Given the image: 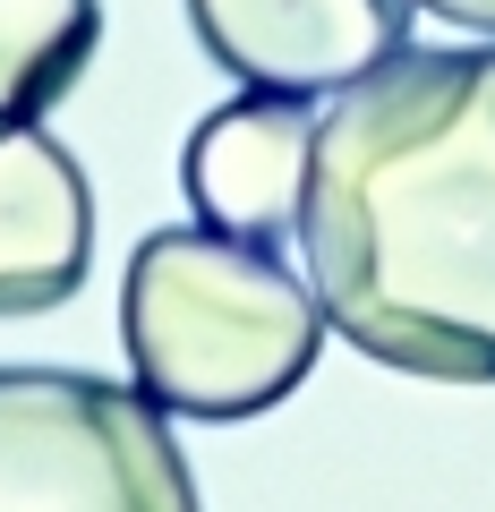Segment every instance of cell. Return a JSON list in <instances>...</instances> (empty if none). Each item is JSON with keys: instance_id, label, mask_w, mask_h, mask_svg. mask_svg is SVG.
Masks as SVG:
<instances>
[{"instance_id": "obj_1", "label": "cell", "mask_w": 495, "mask_h": 512, "mask_svg": "<svg viewBox=\"0 0 495 512\" xmlns=\"http://www.w3.org/2000/svg\"><path fill=\"white\" fill-rule=\"evenodd\" d=\"M291 239L325 325L359 359L495 384V43H402L333 94Z\"/></svg>"}, {"instance_id": "obj_2", "label": "cell", "mask_w": 495, "mask_h": 512, "mask_svg": "<svg viewBox=\"0 0 495 512\" xmlns=\"http://www.w3.org/2000/svg\"><path fill=\"white\" fill-rule=\"evenodd\" d=\"M325 308L274 248L231 231H146L120 274L129 376L163 419L239 427L308 384L325 350Z\"/></svg>"}, {"instance_id": "obj_3", "label": "cell", "mask_w": 495, "mask_h": 512, "mask_svg": "<svg viewBox=\"0 0 495 512\" xmlns=\"http://www.w3.org/2000/svg\"><path fill=\"white\" fill-rule=\"evenodd\" d=\"M0 512H197V478L137 384L0 367Z\"/></svg>"}, {"instance_id": "obj_4", "label": "cell", "mask_w": 495, "mask_h": 512, "mask_svg": "<svg viewBox=\"0 0 495 512\" xmlns=\"http://www.w3.org/2000/svg\"><path fill=\"white\" fill-rule=\"evenodd\" d=\"M410 0H188L205 60L248 94H316L359 86L410 43Z\"/></svg>"}, {"instance_id": "obj_5", "label": "cell", "mask_w": 495, "mask_h": 512, "mask_svg": "<svg viewBox=\"0 0 495 512\" xmlns=\"http://www.w3.org/2000/svg\"><path fill=\"white\" fill-rule=\"evenodd\" d=\"M308 146L316 120L308 103L291 94H248L239 86L231 103H214L180 146V188L197 205L205 231L257 239L274 248L282 231H299V197H308Z\"/></svg>"}, {"instance_id": "obj_6", "label": "cell", "mask_w": 495, "mask_h": 512, "mask_svg": "<svg viewBox=\"0 0 495 512\" xmlns=\"http://www.w3.org/2000/svg\"><path fill=\"white\" fill-rule=\"evenodd\" d=\"M94 265L86 163L43 120H0V325L69 308Z\"/></svg>"}, {"instance_id": "obj_7", "label": "cell", "mask_w": 495, "mask_h": 512, "mask_svg": "<svg viewBox=\"0 0 495 512\" xmlns=\"http://www.w3.org/2000/svg\"><path fill=\"white\" fill-rule=\"evenodd\" d=\"M103 52V0H0V120L69 103Z\"/></svg>"}, {"instance_id": "obj_8", "label": "cell", "mask_w": 495, "mask_h": 512, "mask_svg": "<svg viewBox=\"0 0 495 512\" xmlns=\"http://www.w3.org/2000/svg\"><path fill=\"white\" fill-rule=\"evenodd\" d=\"M410 9H427V18L461 26V35H495V0H410Z\"/></svg>"}]
</instances>
